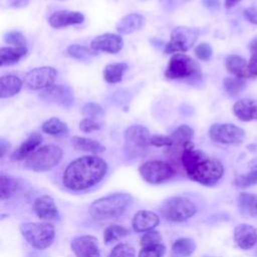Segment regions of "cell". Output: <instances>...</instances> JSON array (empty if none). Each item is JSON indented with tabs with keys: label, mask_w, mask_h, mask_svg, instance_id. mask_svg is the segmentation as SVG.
Wrapping results in <instances>:
<instances>
[{
	"label": "cell",
	"mask_w": 257,
	"mask_h": 257,
	"mask_svg": "<svg viewBox=\"0 0 257 257\" xmlns=\"http://www.w3.org/2000/svg\"><path fill=\"white\" fill-rule=\"evenodd\" d=\"M181 160L188 177L205 186L216 184L224 174L222 163L205 152L196 150L192 141L184 145Z\"/></svg>",
	"instance_id": "cell-1"
},
{
	"label": "cell",
	"mask_w": 257,
	"mask_h": 257,
	"mask_svg": "<svg viewBox=\"0 0 257 257\" xmlns=\"http://www.w3.org/2000/svg\"><path fill=\"white\" fill-rule=\"evenodd\" d=\"M107 171L105 161L97 156L80 157L66 167L63 176V185L70 190H85L102 180Z\"/></svg>",
	"instance_id": "cell-2"
},
{
	"label": "cell",
	"mask_w": 257,
	"mask_h": 257,
	"mask_svg": "<svg viewBox=\"0 0 257 257\" xmlns=\"http://www.w3.org/2000/svg\"><path fill=\"white\" fill-rule=\"evenodd\" d=\"M133 203V197L126 193H116L95 200L88 209L89 215L96 221L114 219L122 215Z\"/></svg>",
	"instance_id": "cell-3"
},
{
	"label": "cell",
	"mask_w": 257,
	"mask_h": 257,
	"mask_svg": "<svg viewBox=\"0 0 257 257\" xmlns=\"http://www.w3.org/2000/svg\"><path fill=\"white\" fill-rule=\"evenodd\" d=\"M165 76L169 79H189L197 81L201 79L202 72L199 64L184 53H175L165 70Z\"/></svg>",
	"instance_id": "cell-4"
},
{
	"label": "cell",
	"mask_w": 257,
	"mask_h": 257,
	"mask_svg": "<svg viewBox=\"0 0 257 257\" xmlns=\"http://www.w3.org/2000/svg\"><path fill=\"white\" fill-rule=\"evenodd\" d=\"M19 229L26 242L39 250L49 247L55 237L54 227L47 223H23Z\"/></svg>",
	"instance_id": "cell-5"
},
{
	"label": "cell",
	"mask_w": 257,
	"mask_h": 257,
	"mask_svg": "<svg viewBox=\"0 0 257 257\" xmlns=\"http://www.w3.org/2000/svg\"><path fill=\"white\" fill-rule=\"evenodd\" d=\"M62 158V150L53 145L37 149L25 160V168L33 172H46L57 166Z\"/></svg>",
	"instance_id": "cell-6"
},
{
	"label": "cell",
	"mask_w": 257,
	"mask_h": 257,
	"mask_svg": "<svg viewBox=\"0 0 257 257\" xmlns=\"http://www.w3.org/2000/svg\"><path fill=\"white\" fill-rule=\"evenodd\" d=\"M161 214L171 222H183L193 217L197 208L193 202L183 197H171L161 205Z\"/></svg>",
	"instance_id": "cell-7"
},
{
	"label": "cell",
	"mask_w": 257,
	"mask_h": 257,
	"mask_svg": "<svg viewBox=\"0 0 257 257\" xmlns=\"http://www.w3.org/2000/svg\"><path fill=\"white\" fill-rule=\"evenodd\" d=\"M200 30L196 27L178 26L171 33V40L165 46V53H182L189 50L198 39Z\"/></svg>",
	"instance_id": "cell-8"
},
{
	"label": "cell",
	"mask_w": 257,
	"mask_h": 257,
	"mask_svg": "<svg viewBox=\"0 0 257 257\" xmlns=\"http://www.w3.org/2000/svg\"><path fill=\"white\" fill-rule=\"evenodd\" d=\"M209 136L216 143L237 146L243 143L245 132L233 123H214L209 130Z\"/></svg>",
	"instance_id": "cell-9"
},
{
	"label": "cell",
	"mask_w": 257,
	"mask_h": 257,
	"mask_svg": "<svg viewBox=\"0 0 257 257\" xmlns=\"http://www.w3.org/2000/svg\"><path fill=\"white\" fill-rule=\"evenodd\" d=\"M142 178L150 184H160L175 175L174 168L164 161H148L140 166Z\"/></svg>",
	"instance_id": "cell-10"
},
{
	"label": "cell",
	"mask_w": 257,
	"mask_h": 257,
	"mask_svg": "<svg viewBox=\"0 0 257 257\" xmlns=\"http://www.w3.org/2000/svg\"><path fill=\"white\" fill-rule=\"evenodd\" d=\"M57 76V70L51 66L36 67L24 75V83L27 87L37 90L45 89L53 85Z\"/></svg>",
	"instance_id": "cell-11"
},
{
	"label": "cell",
	"mask_w": 257,
	"mask_h": 257,
	"mask_svg": "<svg viewBox=\"0 0 257 257\" xmlns=\"http://www.w3.org/2000/svg\"><path fill=\"white\" fill-rule=\"evenodd\" d=\"M39 97L64 108L70 107L74 101L72 89L69 86L62 84L52 85L48 88L43 89L40 92Z\"/></svg>",
	"instance_id": "cell-12"
},
{
	"label": "cell",
	"mask_w": 257,
	"mask_h": 257,
	"mask_svg": "<svg viewBox=\"0 0 257 257\" xmlns=\"http://www.w3.org/2000/svg\"><path fill=\"white\" fill-rule=\"evenodd\" d=\"M70 248L75 257H100L97 239L90 235L73 238L70 243Z\"/></svg>",
	"instance_id": "cell-13"
},
{
	"label": "cell",
	"mask_w": 257,
	"mask_h": 257,
	"mask_svg": "<svg viewBox=\"0 0 257 257\" xmlns=\"http://www.w3.org/2000/svg\"><path fill=\"white\" fill-rule=\"evenodd\" d=\"M90 46L95 51L117 53L123 46V40L120 35L104 33L94 37L90 43Z\"/></svg>",
	"instance_id": "cell-14"
},
{
	"label": "cell",
	"mask_w": 257,
	"mask_h": 257,
	"mask_svg": "<svg viewBox=\"0 0 257 257\" xmlns=\"http://www.w3.org/2000/svg\"><path fill=\"white\" fill-rule=\"evenodd\" d=\"M33 210L37 217L45 221H55L59 219V212L54 200L47 195L38 197L33 204Z\"/></svg>",
	"instance_id": "cell-15"
},
{
	"label": "cell",
	"mask_w": 257,
	"mask_h": 257,
	"mask_svg": "<svg viewBox=\"0 0 257 257\" xmlns=\"http://www.w3.org/2000/svg\"><path fill=\"white\" fill-rule=\"evenodd\" d=\"M160 222L159 216L148 210H140L138 211L132 220V226L133 229L138 233L148 232L151 230H154L158 226Z\"/></svg>",
	"instance_id": "cell-16"
},
{
	"label": "cell",
	"mask_w": 257,
	"mask_h": 257,
	"mask_svg": "<svg viewBox=\"0 0 257 257\" xmlns=\"http://www.w3.org/2000/svg\"><path fill=\"white\" fill-rule=\"evenodd\" d=\"M84 20V15L77 11H68V10H61L52 13L49 18L48 22L51 27L53 28H61L66 27L69 25L80 24Z\"/></svg>",
	"instance_id": "cell-17"
},
{
	"label": "cell",
	"mask_w": 257,
	"mask_h": 257,
	"mask_svg": "<svg viewBox=\"0 0 257 257\" xmlns=\"http://www.w3.org/2000/svg\"><path fill=\"white\" fill-rule=\"evenodd\" d=\"M234 240L243 250L252 248L257 242V230L248 224H240L234 229Z\"/></svg>",
	"instance_id": "cell-18"
},
{
	"label": "cell",
	"mask_w": 257,
	"mask_h": 257,
	"mask_svg": "<svg viewBox=\"0 0 257 257\" xmlns=\"http://www.w3.org/2000/svg\"><path fill=\"white\" fill-rule=\"evenodd\" d=\"M42 140L43 138L39 133L34 132L30 134L29 137L12 153L11 160L12 161L26 160L41 145Z\"/></svg>",
	"instance_id": "cell-19"
},
{
	"label": "cell",
	"mask_w": 257,
	"mask_h": 257,
	"mask_svg": "<svg viewBox=\"0 0 257 257\" xmlns=\"http://www.w3.org/2000/svg\"><path fill=\"white\" fill-rule=\"evenodd\" d=\"M233 112L242 121L257 119V99L242 98L233 105Z\"/></svg>",
	"instance_id": "cell-20"
},
{
	"label": "cell",
	"mask_w": 257,
	"mask_h": 257,
	"mask_svg": "<svg viewBox=\"0 0 257 257\" xmlns=\"http://www.w3.org/2000/svg\"><path fill=\"white\" fill-rule=\"evenodd\" d=\"M125 141L139 148H147L151 146V134L147 127L141 124L128 126L124 132Z\"/></svg>",
	"instance_id": "cell-21"
},
{
	"label": "cell",
	"mask_w": 257,
	"mask_h": 257,
	"mask_svg": "<svg viewBox=\"0 0 257 257\" xmlns=\"http://www.w3.org/2000/svg\"><path fill=\"white\" fill-rule=\"evenodd\" d=\"M145 18L139 13H131L122 17L115 25L116 31L120 34H130L142 28Z\"/></svg>",
	"instance_id": "cell-22"
},
{
	"label": "cell",
	"mask_w": 257,
	"mask_h": 257,
	"mask_svg": "<svg viewBox=\"0 0 257 257\" xmlns=\"http://www.w3.org/2000/svg\"><path fill=\"white\" fill-rule=\"evenodd\" d=\"M225 64L228 72L231 73L232 75L243 78V79L249 78L248 62L244 57L236 54L229 55L226 58Z\"/></svg>",
	"instance_id": "cell-23"
},
{
	"label": "cell",
	"mask_w": 257,
	"mask_h": 257,
	"mask_svg": "<svg viewBox=\"0 0 257 257\" xmlns=\"http://www.w3.org/2000/svg\"><path fill=\"white\" fill-rule=\"evenodd\" d=\"M23 82L16 75H3L0 78V97L7 98L17 94L22 88Z\"/></svg>",
	"instance_id": "cell-24"
},
{
	"label": "cell",
	"mask_w": 257,
	"mask_h": 257,
	"mask_svg": "<svg viewBox=\"0 0 257 257\" xmlns=\"http://www.w3.org/2000/svg\"><path fill=\"white\" fill-rule=\"evenodd\" d=\"M28 50L26 46H8L1 47L0 60L1 65H12L17 63L22 57L27 54Z\"/></svg>",
	"instance_id": "cell-25"
},
{
	"label": "cell",
	"mask_w": 257,
	"mask_h": 257,
	"mask_svg": "<svg viewBox=\"0 0 257 257\" xmlns=\"http://www.w3.org/2000/svg\"><path fill=\"white\" fill-rule=\"evenodd\" d=\"M71 145L77 151L92 153L94 155L101 154L105 151V148L99 142L83 137H73L71 139Z\"/></svg>",
	"instance_id": "cell-26"
},
{
	"label": "cell",
	"mask_w": 257,
	"mask_h": 257,
	"mask_svg": "<svg viewBox=\"0 0 257 257\" xmlns=\"http://www.w3.org/2000/svg\"><path fill=\"white\" fill-rule=\"evenodd\" d=\"M196 249V243L194 240L182 237L177 239L171 248L170 257H190Z\"/></svg>",
	"instance_id": "cell-27"
},
{
	"label": "cell",
	"mask_w": 257,
	"mask_h": 257,
	"mask_svg": "<svg viewBox=\"0 0 257 257\" xmlns=\"http://www.w3.org/2000/svg\"><path fill=\"white\" fill-rule=\"evenodd\" d=\"M128 68L125 62L107 64L103 69V78L107 83H116L122 79L123 73Z\"/></svg>",
	"instance_id": "cell-28"
},
{
	"label": "cell",
	"mask_w": 257,
	"mask_h": 257,
	"mask_svg": "<svg viewBox=\"0 0 257 257\" xmlns=\"http://www.w3.org/2000/svg\"><path fill=\"white\" fill-rule=\"evenodd\" d=\"M41 128L45 134L51 136H63L68 133L67 124L57 117H51L45 120Z\"/></svg>",
	"instance_id": "cell-29"
},
{
	"label": "cell",
	"mask_w": 257,
	"mask_h": 257,
	"mask_svg": "<svg viewBox=\"0 0 257 257\" xmlns=\"http://www.w3.org/2000/svg\"><path fill=\"white\" fill-rule=\"evenodd\" d=\"M170 137L173 140V146L184 147L185 144L191 142L194 138V130L188 124H181L173 132Z\"/></svg>",
	"instance_id": "cell-30"
},
{
	"label": "cell",
	"mask_w": 257,
	"mask_h": 257,
	"mask_svg": "<svg viewBox=\"0 0 257 257\" xmlns=\"http://www.w3.org/2000/svg\"><path fill=\"white\" fill-rule=\"evenodd\" d=\"M19 188L18 182L11 176L2 174L0 177V198L5 200L10 198Z\"/></svg>",
	"instance_id": "cell-31"
},
{
	"label": "cell",
	"mask_w": 257,
	"mask_h": 257,
	"mask_svg": "<svg viewBox=\"0 0 257 257\" xmlns=\"http://www.w3.org/2000/svg\"><path fill=\"white\" fill-rule=\"evenodd\" d=\"M67 54L75 59L78 60H87L92 56L97 55V52L94 49H90L87 46L78 45V44H72L67 47L66 49Z\"/></svg>",
	"instance_id": "cell-32"
},
{
	"label": "cell",
	"mask_w": 257,
	"mask_h": 257,
	"mask_svg": "<svg viewBox=\"0 0 257 257\" xmlns=\"http://www.w3.org/2000/svg\"><path fill=\"white\" fill-rule=\"evenodd\" d=\"M223 85L230 96H236L245 88V79L236 76H228L223 79Z\"/></svg>",
	"instance_id": "cell-33"
},
{
	"label": "cell",
	"mask_w": 257,
	"mask_h": 257,
	"mask_svg": "<svg viewBox=\"0 0 257 257\" xmlns=\"http://www.w3.org/2000/svg\"><path fill=\"white\" fill-rule=\"evenodd\" d=\"M128 233L130 231L123 226L110 225L104 230L103 239H104V242L108 244L125 237L126 235H128Z\"/></svg>",
	"instance_id": "cell-34"
},
{
	"label": "cell",
	"mask_w": 257,
	"mask_h": 257,
	"mask_svg": "<svg viewBox=\"0 0 257 257\" xmlns=\"http://www.w3.org/2000/svg\"><path fill=\"white\" fill-rule=\"evenodd\" d=\"M237 203L241 211H244L245 213H251L253 209H256L257 199L254 195L248 193H241L238 196Z\"/></svg>",
	"instance_id": "cell-35"
},
{
	"label": "cell",
	"mask_w": 257,
	"mask_h": 257,
	"mask_svg": "<svg viewBox=\"0 0 257 257\" xmlns=\"http://www.w3.org/2000/svg\"><path fill=\"white\" fill-rule=\"evenodd\" d=\"M234 185L238 188H248L257 185V171H250L249 173L239 175L234 180Z\"/></svg>",
	"instance_id": "cell-36"
},
{
	"label": "cell",
	"mask_w": 257,
	"mask_h": 257,
	"mask_svg": "<svg viewBox=\"0 0 257 257\" xmlns=\"http://www.w3.org/2000/svg\"><path fill=\"white\" fill-rule=\"evenodd\" d=\"M165 252L166 247L160 243L149 247H143L139 252L138 257H163Z\"/></svg>",
	"instance_id": "cell-37"
},
{
	"label": "cell",
	"mask_w": 257,
	"mask_h": 257,
	"mask_svg": "<svg viewBox=\"0 0 257 257\" xmlns=\"http://www.w3.org/2000/svg\"><path fill=\"white\" fill-rule=\"evenodd\" d=\"M108 257H136V250L128 244H118L111 250Z\"/></svg>",
	"instance_id": "cell-38"
},
{
	"label": "cell",
	"mask_w": 257,
	"mask_h": 257,
	"mask_svg": "<svg viewBox=\"0 0 257 257\" xmlns=\"http://www.w3.org/2000/svg\"><path fill=\"white\" fill-rule=\"evenodd\" d=\"M161 240H162L161 234L158 231H156V230H151V231L146 232L142 236V238H141V245L143 247H149V246L160 244Z\"/></svg>",
	"instance_id": "cell-39"
},
{
	"label": "cell",
	"mask_w": 257,
	"mask_h": 257,
	"mask_svg": "<svg viewBox=\"0 0 257 257\" xmlns=\"http://www.w3.org/2000/svg\"><path fill=\"white\" fill-rule=\"evenodd\" d=\"M4 41L13 46H26V39L19 31H10L4 35Z\"/></svg>",
	"instance_id": "cell-40"
},
{
	"label": "cell",
	"mask_w": 257,
	"mask_h": 257,
	"mask_svg": "<svg viewBox=\"0 0 257 257\" xmlns=\"http://www.w3.org/2000/svg\"><path fill=\"white\" fill-rule=\"evenodd\" d=\"M81 112L86 117L94 118L96 116L102 115L103 114V109L99 104H97L95 102H87L82 106Z\"/></svg>",
	"instance_id": "cell-41"
},
{
	"label": "cell",
	"mask_w": 257,
	"mask_h": 257,
	"mask_svg": "<svg viewBox=\"0 0 257 257\" xmlns=\"http://www.w3.org/2000/svg\"><path fill=\"white\" fill-rule=\"evenodd\" d=\"M195 54L200 60L208 61L211 59L213 50L210 44L208 43H201L195 48Z\"/></svg>",
	"instance_id": "cell-42"
},
{
	"label": "cell",
	"mask_w": 257,
	"mask_h": 257,
	"mask_svg": "<svg viewBox=\"0 0 257 257\" xmlns=\"http://www.w3.org/2000/svg\"><path fill=\"white\" fill-rule=\"evenodd\" d=\"M79 128L81 132L88 134L94 131H97L100 128V124L98 122H96L93 118H89V117H85L82 120H80L79 122Z\"/></svg>",
	"instance_id": "cell-43"
},
{
	"label": "cell",
	"mask_w": 257,
	"mask_h": 257,
	"mask_svg": "<svg viewBox=\"0 0 257 257\" xmlns=\"http://www.w3.org/2000/svg\"><path fill=\"white\" fill-rule=\"evenodd\" d=\"M174 143L171 137H167V136H159V135H154L151 138V146L154 147H173Z\"/></svg>",
	"instance_id": "cell-44"
},
{
	"label": "cell",
	"mask_w": 257,
	"mask_h": 257,
	"mask_svg": "<svg viewBox=\"0 0 257 257\" xmlns=\"http://www.w3.org/2000/svg\"><path fill=\"white\" fill-rule=\"evenodd\" d=\"M244 17L250 23L257 25V7H248L244 10Z\"/></svg>",
	"instance_id": "cell-45"
},
{
	"label": "cell",
	"mask_w": 257,
	"mask_h": 257,
	"mask_svg": "<svg viewBox=\"0 0 257 257\" xmlns=\"http://www.w3.org/2000/svg\"><path fill=\"white\" fill-rule=\"evenodd\" d=\"M249 77H257V53L253 54L248 62Z\"/></svg>",
	"instance_id": "cell-46"
},
{
	"label": "cell",
	"mask_w": 257,
	"mask_h": 257,
	"mask_svg": "<svg viewBox=\"0 0 257 257\" xmlns=\"http://www.w3.org/2000/svg\"><path fill=\"white\" fill-rule=\"evenodd\" d=\"M204 6L211 9V10H217L220 7L219 0H203L202 1Z\"/></svg>",
	"instance_id": "cell-47"
},
{
	"label": "cell",
	"mask_w": 257,
	"mask_h": 257,
	"mask_svg": "<svg viewBox=\"0 0 257 257\" xmlns=\"http://www.w3.org/2000/svg\"><path fill=\"white\" fill-rule=\"evenodd\" d=\"M8 148H9V144L4 139H1L0 140V156H1V158L4 157Z\"/></svg>",
	"instance_id": "cell-48"
},
{
	"label": "cell",
	"mask_w": 257,
	"mask_h": 257,
	"mask_svg": "<svg viewBox=\"0 0 257 257\" xmlns=\"http://www.w3.org/2000/svg\"><path fill=\"white\" fill-rule=\"evenodd\" d=\"M249 49L253 54L257 53V36L251 40V42L249 44Z\"/></svg>",
	"instance_id": "cell-49"
},
{
	"label": "cell",
	"mask_w": 257,
	"mask_h": 257,
	"mask_svg": "<svg viewBox=\"0 0 257 257\" xmlns=\"http://www.w3.org/2000/svg\"><path fill=\"white\" fill-rule=\"evenodd\" d=\"M28 4V0H14L11 5L15 7H23Z\"/></svg>",
	"instance_id": "cell-50"
},
{
	"label": "cell",
	"mask_w": 257,
	"mask_h": 257,
	"mask_svg": "<svg viewBox=\"0 0 257 257\" xmlns=\"http://www.w3.org/2000/svg\"><path fill=\"white\" fill-rule=\"evenodd\" d=\"M242 0H225V7L227 9L232 8L233 6H235L236 4H238L239 2H241Z\"/></svg>",
	"instance_id": "cell-51"
},
{
	"label": "cell",
	"mask_w": 257,
	"mask_h": 257,
	"mask_svg": "<svg viewBox=\"0 0 257 257\" xmlns=\"http://www.w3.org/2000/svg\"><path fill=\"white\" fill-rule=\"evenodd\" d=\"M248 167H249L250 171H257V158L252 159V160L249 162Z\"/></svg>",
	"instance_id": "cell-52"
},
{
	"label": "cell",
	"mask_w": 257,
	"mask_h": 257,
	"mask_svg": "<svg viewBox=\"0 0 257 257\" xmlns=\"http://www.w3.org/2000/svg\"><path fill=\"white\" fill-rule=\"evenodd\" d=\"M256 210H257V203H256Z\"/></svg>",
	"instance_id": "cell-53"
}]
</instances>
